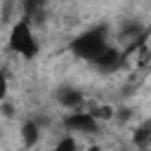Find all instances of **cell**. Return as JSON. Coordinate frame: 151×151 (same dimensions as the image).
Masks as SVG:
<instances>
[{"instance_id":"obj_6","label":"cell","mask_w":151,"mask_h":151,"mask_svg":"<svg viewBox=\"0 0 151 151\" xmlns=\"http://www.w3.org/2000/svg\"><path fill=\"white\" fill-rule=\"evenodd\" d=\"M132 142L139 149H149V144H151V118L144 120L142 125H137V130L132 132Z\"/></svg>"},{"instance_id":"obj_5","label":"cell","mask_w":151,"mask_h":151,"mask_svg":"<svg viewBox=\"0 0 151 151\" xmlns=\"http://www.w3.org/2000/svg\"><path fill=\"white\" fill-rule=\"evenodd\" d=\"M57 101L61 106H66V109H76V106L83 104V94L78 90H73V87H61L57 92Z\"/></svg>"},{"instance_id":"obj_8","label":"cell","mask_w":151,"mask_h":151,"mask_svg":"<svg viewBox=\"0 0 151 151\" xmlns=\"http://www.w3.org/2000/svg\"><path fill=\"white\" fill-rule=\"evenodd\" d=\"M7 97V76L0 71V101Z\"/></svg>"},{"instance_id":"obj_1","label":"cell","mask_w":151,"mask_h":151,"mask_svg":"<svg viewBox=\"0 0 151 151\" xmlns=\"http://www.w3.org/2000/svg\"><path fill=\"white\" fill-rule=\"evenodd\" d=\"M7 45H9V50H12L14 54H19V57H24V59H33V57H38L40 45H38L35 33H33V28H31V21H28L26 17L19 19V21L12 26Z\"/></svg>"},{"instance_id":"obj_10","label":"cell","mask_w":151,"mask_h":151,"mask_svg":"<svg viewBox=\"0 0 151 151\" xmlns=\"http://www.w3.org/2000/svg\"><path fill=\"white\" fill-rule=\"evenodd\" d=\"M149 151H151V144H149Z\"/></svg>"},{"instance_id":"obj_4","label":"cell","mask_w":151,"mask_h":151,"mask_svg":"<svg viewBox=\"0 0 151 151\" xmlns=\"http://www.w3.org/2000/svg\"><path fill=\"white\" fill-rule=\"evenodd\" d=\"M21 139H24V146H28V149H33L35 144H38V139H40V125H38V120H26L24 125H21Z\"/></svg>"},{"instance_id":"obj_9","label":"cell","mask_w":151,"mask_h":151,"mask_svg":"<svg viewBox=\"0 0 151 151\" xmlns=\"http://www.w3.org/2000/svg\"><path fill=\"white\" fill-rule=\"evenodd\" d=\"M87 151H101V149H99V146H90Z\"/></svg>"},{"instance_id":"obj_2","label":"cell","mask_w":151,"mask_h":151,"mask_svg":"<svg viewBox=\"0 0 151 151\" xmlns=\"http://www.w3.org/2000/svg\"><path fill=\"white\" fill-rule=\"evenodd\" d=\"M109 47H111V45L106 42V33H104V28L87 31V33H83L80 38H76V40L71 42V50H73L76 57L87 59V61H94V64L101 59V54H104Z\"/></svg>"},{"instance_id":"obj_3","label":"cell","mask_w":151,"mask_h":151,"mask_svg":"<svg viewBox=\"0 0 151 151\" xmlns=\"http://www.w3.org/2000/svg\"><path fill=\"white\" fill-rule=\"evenodd\" d=\"M64 127L68 130V132H78V134H94L97 130H99V120L87 111H73V113H68L66 118H64Z\"/></svg>"},{"instance_id":"obj_7","label":"cell","mask_w":151,"mask_h":151,"mask_svg":"<svg viewBox=\"0 0 151 151\" xmlns=\"http://www.w3.org/2000/svg\"><path fill=\"white\" fill-rule=\"evenodd\" d=\"M54 151H78V144H76V139H73L71 134H66V137H61V142L54 146Z\"/></svg>"}]
</instances>
